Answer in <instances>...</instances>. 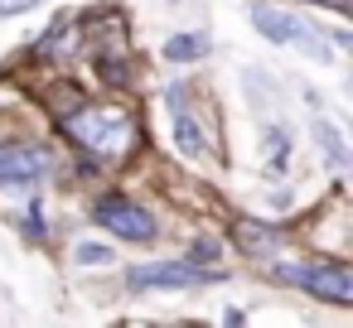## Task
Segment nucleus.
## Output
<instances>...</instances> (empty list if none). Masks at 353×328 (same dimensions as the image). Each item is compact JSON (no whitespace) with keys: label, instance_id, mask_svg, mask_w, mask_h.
<instances>
[{"label":"nucleus","instance_id":"ddd939ff","mask_svg":"<svg viewBox=\"0 0 353 328\" xmlns=\"http://www.w3.org/2000/svg\"><path fill=\"white\" fill-rule=\"evenodd\" d=\"M25 232H30V237H44V232H49V227H44V212H39V208H30V217H25Z\"/></svg>","mask_w":353,"mask_h":328},{"label":"nucleus","instance_id":"f8f14e48","mask_svg":"<svg viewBox=\"0 0 353 328\" xmlns=\"http://www.w3.org/2000/svg\"><path fill=\"white\" fill-rule=\"evenodd\" d=\"M34 6H39V0H0V15H25Z\"/></svg>","mask_w":353,"mask_h":328},{"label":"nucleus","instance_id":"7ed1b4c3","mask_svg":"<svg viewBox=\"0 0 353 328\" xmlns=\"http://www.w3.org/2000/svg\"><path fill=\"white\" fill-rule=\"evenodd\" d=\"M92 222H102L112 237H121V241H150L155 232H160V222L141 208V203H131V198H121V193H112V198H102L97 208H92Z\"/></svg>","mask_w":353,"mask_h":328},{"label":"nucleus","instance_id":"4468645a","mask_svg":"<svg viewBox=\"0 0 353 328\" xmlns=\"http://www.w3.org/2000/svg\"><path fill=\"white\" fill-rule=\"evenodd\" d=\"M271 150H276V164H281V160H285V131H281V126L271 131Z\"/></svg>","mask_w":353,"mask_h":328},{"label":"nucleus","instance_id":"2eb2a0df","mask_svg":"<svg viewBox=\"0 0 353 328\" xmlns=\"http://www.w3.org/2000/svg\"><path fill=\"white\" fill-rule=\"evenodd\" d=\"M314 6H343V0H314Z\"/></svg>","mask_w":353,"mask_h":328},{"label":"nucleus","instance_id":"1a4fd4ad","mask_svg":"<svg viewBox=\"0 0 353 328\" xmlns=\"http://www.w3.org/2000/svg\"><path fill=\"white\" fill-rule=\"evenodd\" d=\"M203 54H208V39L203 34H174V39H165V58L170 63H194Z\"/></svg>","mask_w":353,"mask_h":328},{"label":"nucleus","instance_id":"20e7f679","mask_svg":"<svg viewBox=\"0 0 353 328\" xmlns=\"http://www.w3.org/2000/svg\"><path fill=\"white\" fill-rule=\"evenodd\" d=\"M203 280H218V275H203L194 261H150V265H131L126 270V289H194Z\"/></svg>","mask_w":353,"mask_h":328},{"label":"nucleus","instance_id":"f03ea898","mask_svg":"<svg viewBox=\"0 0 353 328\" xmlns=\"http://www.w3.org/2000/svg\"><path fill=\"white\" fill-rule=\"evenodd\" d=\"M276 280L300 285L305 294L329 299V304H353V275H348L343 261H329V265H276Z\"/></svg>","mask_w":353,"mask_h":328},{"label":"nucleus","instance_id":"39448f33","mask_svg":"<svg viewBox=\"0 0 353 328\" xmlns=\"http://www.w3.org/2000/svg\"><path fill=\"white\" fill-rule=\"evenodd\" d=\"M49 174V155L34 145H0V188H34Z\"/></svg>","mask_w":353,"mask_h":328},{"label":"nucleus","instance_id":"423d86ee","mask_svg":"<svg viewBox=\"0 0 353 328\" xmlns=\"http://www.w3.org/2000/svg\"><path fill=\"white\" fill-rule=\"evenodd\" d=\"M252 25H256V34L271 39V44H295V39L310 30L305 20H295V15L281 10V6H256V10H252Z\"/></svg>","mask_w":353,"mask_h":328},{"label":"nucleus","instance_id":"9d476101","mask_svg":"<svg viewBox=\"0 0 353 328\" xmlns=\"http://www.w3.org/2000/svg\"><path fill=\"white\" fill-rule=\"evenodd\" d=\"M73 261H83V265H107V261H117V256H112V246H102V241H78Z\"/></svg>","mask_w":353,"mask_h":328},{"label":"nucleus","instance_id":"9b49d317","mask_svg":"<svg viewBox=\"0 0 353 328\" xmlns=\"http://www.w3.org/2000/svg\"><path fill=\"white\" fill-rule=\"evenodd\" d=\"M189 261H194V265H208V261H218V241H208V237H194V246H189Z\"/></svg>","mask_w":353,"mask_h":328},{"label":"nucleus","instance_id":"f257e3e1","mask_svg":"<svg viewBox=\"0 0 353 328\" xmlns=\"http://www.w3.org/2000/svg\"><path fill=\"white\" fill-rule=\"evenodd\" d=\"M63 131L78 150L97 155V160H121L136 145V116L121 107H78L73 116H63Z\"/></svg>","mask_w":353,"mask_h":328},{"label":"nucleus","instance_id":"0eeeda50","mask_svg":"<svg viewBox=\"0 0 353 328\" xmlns=\"http://www.w3.org/2000/svg\"><path fill=\"white\" fill-rule=\"evenodd\" d=\"M314 145H319V155L334 164V169H348V145H343V131L334 126V121H324V116H314Z\"/></svg>","mask_w":353,"mask_h":328},{"label":"nucleus","instance_id":"6e6552de","mask_svg":"<svg viewBox=\"0 0 353 328\" xmlns=\"http://www.w3.org/2000/svg\"><path fill=\"white\" fill-rule=\"evenodd\" d=\"M174 140H179V150H184L189 160L208 155V131H203V126H199V121H194V116H189L184 107L174 111Z\"/></svg>","mask_w":353,"mask_h":328}]
</instances>
